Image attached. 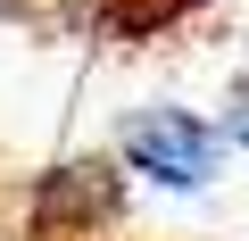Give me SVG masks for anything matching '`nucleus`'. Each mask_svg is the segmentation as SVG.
Here are the masks:
<instances>
[{"label":"nucleus","mask_w":249,"mask_h":241,"mask_svg":"<svg viewBox=\"0 0 249 241\" xmlns=\"http://www.w3.org/2000/svg\"><path fill=\"white\" fill-rule=\"evenodd\" d=\"M224 142H232V150H249V75H232V83H224Z\"/></svg>","instance_id":"3"},{"label":"nucleus","mask_w":249,"mask_h":241,"mask_svg":"<svg viewBox=\"0 0 249 241\" xmlns=\"http://www.w3.org/2000/svg\"><path fill=\"white\" fill-rule=\"evenodd\" d=\"M124 191H133V175L116 167V150H75L25 183V233L34 241H108L124 224Z\"/></svg>","instance_id":"2"},{"label":"nucleus","mask_w":249,"mask_h":241,"mask_svg":"<svg viewBox=\"0 0 249 241\" xmlns=\"http://www.w3.org/2000/svg\"><path fill=\"white\" fill-rule=\"evenodd\" d=\"M224 125L183 100H142V108H124V125H116V167L133 175L142 191H166V200H199L216 191L224 175Z\"/></svg>","instance_id":"1"},{"label":"nucleus","mask_w":249,"mask_h":241,"mask_svg":"<svg viewBox=\"0 0 249 241\" xmlns=\"http://www.w3.org/2000/svg\"><path fill=\"white\" fill-rule=\"evenodd\" d=\"M0 17H9V25H25V17H34V0H0Z\"/></svg>","instance_id":"4"}]
</instances>
